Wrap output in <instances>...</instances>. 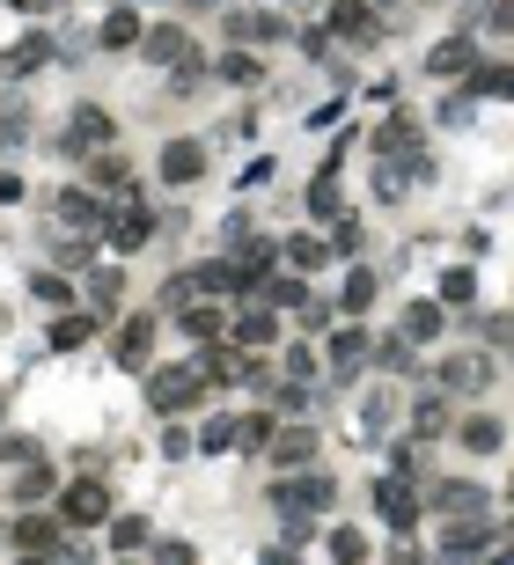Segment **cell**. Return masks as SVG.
Masks as SVG:
<instances>
[{
	"instance_id": "cell-1",
	"label": "cell",
	"mask_w": 514,
	"mask_h": 565,
	"mask_svg": "<svg viewBox=\"0 0 514 565\" xmlns=\"http://www.w3.org/2000/svg\"><path fill=\"white\" fill-rule=\"evenodd\" d=\"M198 390H206V374L198 368H155L147 374V412L155 418H176V412H192Z\"/></svg>"
},
{
	"instance_id": "cell-2",
	"label": "cell",
	"mask_w": 514,
	"mask_h": 565,
	"mask_svg": "<svg viewBox=\"0 0 514 565\" xmlns=\"http://www.w3.org/2000/svg\"><path fill=\"white\" fill-rule=\"evenodd\" d=\"M111 140H118L111 111H96V103H73V111H67V140H59L67 154H103Z\"/></svg>"
},
{
	"instance_id": "cell-3",
	"label": "cell",
	"mask_w": 514,
	"mask_h": 565,
	"mask_svg": "<svg viewBox=\"0 0 514 565\" xmlns=\"http://www.w3.org/2000/svg\"><path fill=\"white\" fill-rule=\"evenodd\" d=\"M8 537L23 558H67V515H23Z\"/></svg>"
},
{
	"instance_id": "cell-4",
	"label": "cell",
	"mask_w": 514,
	"mask_h": 565,
	"mask_svg": "<svg viewBox=\"0 0 514 565\" xmlns=\"http://www.w3.org/2000/svg\"><path fill=\"white\" fill-rule=\"evenodd\" d=\"M323 15H331V37H339V45H375V37H382L375 0H331Z\"/></svg>"
},
{
	"instance_id": "cell-5",
	"label": "cell",
	"mask_w": 514,
	"mask_h": 565,
	"mask_svg": "<svg viewBox=\"0 0 514 565\" xmlns=\"http://www.w3.org/2000/svg\"><path fill=\"white\" fill-rule=\"evenodd\" d=\"M59 515H67V529H96V521H111V485H96V477H73L67 499H59Z\"/></svg>"
},
{
	"instance_id": "cell-6",
	"label": "cell",
	"mask_w": 514,
	"mask_h": 565,
	"mask_svg": "<svg viewBox=\"0 0 514 565\" xmlns=\"http://www.w3.org/2000/svg\"><path fill=\"white\" fill-rule=\"evenodd\" d=\"M441 558H500V543H492L486 515H464V521H448V537H441Z\"/></svg>"
},
{
	"instance_id": "cell-7",
	"label": "cell",
	"mask_w": 514,
	"mask_h": 565,
	"mask_svg": "<svg viewBox=\"0 0 514 565\" xmlns=\"http://www.w3.org/2000/svg\"><path fill=\"white\" fill-rule=\"evenodd\" d=\"M147 353H155V316H125V323H118V338H111V360H118L125 374H140V368H147Z\"/></svg>"
},
{
	"instance_id": "cell-8",
	"label": "cell",
	"mask_w": 514,
	"mask_h": 565,
	"mask_svg": "<svg viewBox=\"0 0 514 565\" xmlns=\"http://www.w3.org/2000/svg\"><path fill=\"white\" fill-rule=\"evenodd\" d=\"M103 235H111V250H140L155 235V214H147L140 198H125L118 214H103Z\"/></svg>"
},
{
	"instance_id": "cell-9",
	"label": "cell",
	"mask_w": 514,
	"mask_h": 565,
	"mask_svg": "<svg viewBox=\"0 0 514 565\" xmlns=\"http://www.w3.org/2000/svg\"><path fill=\"white\" fill-rule=\"evenodd\" d=\"M375 515L390 521V529H419V492L404 485V470H397V477H382V485H375Z\"/></svg>"
},
{
	"instance_id": "cell-10",
	"label": "cell",
	"mask_w": 514,
	"mask_h": 565,
	"mask_svg": "<svg viewBox=\"0 0 514 565\" xmlns=\"http://www.w3.org/2000/svg\"><path fill=\"white\" fill-rule=\"evenodd\" d=\"M198 176H206V140H170V148H162V184L184 192V184H198Z\"/></svg>"
},
{
	"instance_id": "cell-11",
	"label": "cell",
	"mask_w": 514,
	"mask_h": 565,
	"mask_svg": "<svg viewBox=\"0 0 514 565\" xmlns=\"http://www.w3.org/2000/svg\"><path fill=\"white\" fill-rule=\"evenodd\" d=\"M434 515H441V521H464V515H486V492L470 485V477H441V485H434Z\"/></svg>"
},
{
	"instance_id": "cell-12",
	"label": "cell",
	"mask_w": 514,
	"mask_h": 565,
	"mask_svg": "<svg viewBox=\"0 0 514 565\" xmlns=\"http://www.w3.org/2000/svg\"><path fill=\"white\" fill-rule=\"evenodd\" d=\"M228 37H236V45H279L287 30H279L272 8H236V15H228Z\"/></svg>"
},
{
	"instance_id": "cell-13",
	"label": "cell",
	"mask_w": 514,
	"mask_h": 565,
	"mask_svg": "<svg viewBox=\"0 0 514 565\" xmlns=\"http://www.w3.org/2000/svg\"><path fill=\"white\" fill-rule=\"evenodd\" d=\"M265 456H272L279 470H309V463H317V434H309V426H279Z\"/></svg>"
},
{
	"instance_id": "cell-14",
	"label": "cell",
	"mask_w": 514,
	"mask_h": 565,
	"mask_svg": "<svg viewBox=\"0 0 514 565\" xmlns=\"http://www.w3.org/2000/svg\"><path fill=\"white\" fill-rule=\"evenodd\" d=\"M426 74L448 81V74H478V45L470 37H441L434 51H426Z\"/></svg>"
},
{
	"instance_id": "cell-15",
	"label": "cell",
	"mask_w": 514,
	"mask_h": 565,
	"mask_svg": "<svg viewBox=\"0 0 514 565\" xmlns=\"http://www.w3.org/2000/svg\"><path fill=\"white\" fill-rule=\"evenodd\" d=\"M52 51H59V45H52L45 30H30V37H23L15 51H0V67H8V81H30L37 67H52Z\"/></svg>"
},
{
	"instance_id": "cell-16",
	"label": "cell",
	"mask_w": 514,
	"mask_h": 565,
	"mask_svg": "<svg viewBox=\"0 0 514 565\" xmlns=\"http://www.w3.org/2000/svg\"><path fill=\"white\" fill-rule=\"evenodd\" d=\"M486 382H492V353H456V360L441 368V390H456V396L486 390Z\"/></svg>"
},
{
	"instance_id": "cell-17",
	"label": "cell",
	"mask_w": 514,
	"mask_h": 565,
	"mask_svg": "<svg viewBox=\"0 0 514 565\" xmlns=\"http://www.w3.org/2000/svg\"><path fill=\"white\" fill-rule=\"evenodd\" d=\"M96 37H103V45H111V51H140V37H147L140 8H133V0H118V8L103 15V30H96Z\"/></svg>"
},
{
	"instance_id": "cell-18",
	"label": "cell",
	"mask_w": 514,
	"mask_h": 565,
	"mask_svg": "<svg viewBox=\"0 0 514 565\" xmlns=\"http://www.w3.org/2000/svg\"><path fill=\"white\" fill-rule=\"evenodd\" d=\"M140 51L155 59V67H176V59L192 51V30H184V23H155V30L140 37Z\"/></svg>"
},
{
	"instance_id": "cell-19",
	"label": "cell",
	"mask_w": 514,
	"mask_h": 565,
	"mask_svg": "<svg viewBox=\"0 0 514 565\" xmlns=\"http://www.w3.org/2000/svg\"><path fill=\"white\" fill-rule=\"evenodd\" d=\"M214 81H228V89H258V81H265V59H258V51H220L214 59Z\"/></svg>"
},
{
	"instance_id": "cell-20",
	"label": "cell",
	"mask_w": 514,
	"mask_h": 565,
	"mask_svg": "<svg viewBox=\"0 0 514 565\" xmlns=\"http://www.w3.org/2000/svg\"><path fill=\"white\" fill-rule=\"evenodd\" d=\"M367 360V331H331V345H323V368L331 374H353Z\"/></svg>"
},
{
	"instance_id": "cell-21",
	"label": "cell",
	"mask_w": 514,
	"mask_h": 565,
	"mask_svg": "<svg viewBox=\"0 0 514 565\" xmlns=\"http://www.w3.org/2000/svg\"><path fill=\"white\" fill-rule=\"evenodd\" d=\"M456 441L470 448V456H500V441H507V426H500V418H464V426H456Z\"/></svg>"
},
{
	"instance_id": "cell-22",
	"label": "cell",
	"mask_w": 514,
	"mask_h": 565,
	"mask_svg": "<svg viewBox=\"0 0 514 565\" xmlns=\"http://www.w3.org/2000/svg\"><path fill=\"white\" fill-rule=\"evenodd\" d=\"M279 250H287V265H294V272H323L331 257H339V250L323 243V235H287Z\"/></svg>"
},
{
	"instance_id": "cell-23",
	"label": "cell",
	"mask_w": 514,
	"mask_h": 565,
	"mask_svg": "<svg viewBox=\"0 0 514 565\" xmlns=\"http://www.w3.org/2000/svg\"><path fill=\"white\" fill-rule=\"evenodd\" d=\"M96 316L103 309H89V316H52V345H59V353H81V345L96 338Z\"/></svg>"
},
{
	"instance_id": "cell-24",
	"label": "cell",
	"mask_w": 514,
	"mask_h": 565,
	"mask_svg": "<svg viewBox=\"0 0 514 565\" xmlns=\"http://www.w3.org/2000/svg\"><path fill=\"white\" fill-rule=\"evenodd\" d=\"M441 323H448V316H441V301H412V309H404V338H412V345H434Z\"/></svg>"
},
{
	"instance_id": "cell-25",
	"label": "cell",
	"mask_w": 514,
	"mask_h": 565,
	"mask_svg": "<svg viewBox=\"0 0 514 565\" xmlns=\"http://www.w3.org/2000/svg\"><path fill=\"white\" fill-rule=\"evenodd\" d=\"M59 221H73V228H96V221H103L96 192H81V184H67V192H59Z\"/></svg>"
},
{
	"instance_id": "cell-26",
	"label": "cell",
	"mask_w": 514,
	"mask_h": 565,
	"mask_svg": "<svg viewBox=\"0 0 514 565\" xmlns=\"http://www.w3.org/2000/svg\"><path fill=\"white\" fill-rule=\"evenodd\" d=\"M228 338H236V345H250V353H258V345H272V338H279V323H272L265 309H243V316H236V331H228Z\"/></svg>"
},
{
	"instance_id": "cell-27",
	"label": "cell",
	"mask_w": 514,
	"mask_h": 565,
	"mask_svg": "<svg viewBox=\"0 0 514 565\" xmlns=\"http://www.w3.org/2000/svg\"><path fill=\"white\" fill-rule=\"evenodd\" d=\"M339 206H345V198H339V162H331V170H323L317 184H309V214H317V221H331Z\"/></svg>"
},
{
	"instance_id": "cell-28",
	"label": "cell",
	"mask_w": 514,
	"mask_h": 565,
	"mask_svg": "<svg viewBox=\"0 0 514 565\" xmlns=\"http://www.w3.org/2000/svg\"><path fill=\"white\" fill-rule=\"evenodd\" d=\"M441 426H448V396H426V404H412V434H419V441H441Z\"/></svg>"
},
{
	"instance_id": "cell-29",
	"label": "cell",
	"mask_w": 514,
	"mask_h": 565,
	"mask_svg": "<svg viewBox=\"0 0 514 565\" xmlns=\"http://www.w3.org/2000/svg\"><path fill=\"white\" fill-rule=\"evenodd\" d=\"M118 295H125V272L118 265H96V272H89V301H96V309H111Z\"/></svg>"
},
{
	"instance_id": "cell-30",
	"label": "cell",
	"mask_w": 514,
	"mask_h": 565,
	"mask_svg": "<svg viewBox=\"0 0 514 565\" xmlns=\"http://www.w3.org/2000/svg\"><path fill=\"white\" fill-rule=\"evenodd\" d=\"M198 448H206V456H236V448H243V434H236V418H214V426L198 434Z\"/></svg>"
},
{
	"instance_id": "cell-31",
	"label": "cell",
	"mask_w": 514,
	"mask_h": 565,
	"mask_svg": "<svg viewBox=\"0 0 514 565\" xmlns=\"http://www.w3.org/2000/svg\"><path fill=\"white\" fill-rule=\"evenodd\" d=\"M184 338H220V309L214 301H192V309H184Z\"/></svg>"
},
{
	"instance_id": "cell-32",
	"label": "cell",
	"mask_w": 514,
	"mask_h": 565,
	"mask_svg": "<svg viewBox=\"0 0 514 565\" xmlns=\"http://www.w3.org/2000/svg\"><path fill=\"white\" fill-rule=\"evenodd\" d=\"M52 492V470H37V463H23V477H15V507H37Z\"/></svg>"
},
{
	"instance_id": "cell-33",
	"label": "cell",
	"mask_w": 514,
	"mask_h": 565,
	"mask_svg": "<svg viewBox=\"0 0 514 565\" xmlns=\"http://www.w3.org/2000/svg\"><path fill=\"white\" fill-rule=\"evenodd\" d=\"M111 551H118V558H125V551H147V521H140V515L111 521Z\"/></svg>"
},
{
	"instance_id": "cell-34",
	"label": "cell",
	"mask_w": 514,
	"mask_h": 565,
	"mask_svg": "<svg viewBox=\"0 0 514 565\" xmlns=\"http://www.w3.org/2000/svg\"><path fill=\"white\" fill-rule=\"evenodd\" d=\"M470 89H478V96L514 103V67H486V74H470Z\"/></svg>"
},
{
	"instance_id": "cell-35",
	"label": "cell",
	"mask_w": 514,
	"mask_h": 565,
	"mask_svg": "<svg viewBox=\"0 0 514 565\" xmlns=\"http://www.w3.org/2000/svg\"><path fill=\"white\" fill-rule=\"evenodd\" d=\"M30 295L52 301V309H67V295H73V287H67V265H59V272H37V279H30Z\"/></svg>"
},
{
	"instance_id": "cell-36",
	"label": "cell",
	"mask_w": 514,
	"mask_h": 565,
	"mask_svg": "<svg viewBox=\"0 0 514 565\" xmlns=\"http://www.w3.org/2000/svg\"><path fill=\"white\" fill-rule=\"evenodd\" d=\"M367 301H375V272H345V295H339V309H353V316H361Z\"/></svg>"
},
{
	"instance_id": "cell-37",
	"label": "cell",
	"mask_w": 514,
	"mask_h": 565,
	"mask_svg": "<svg viewBox=\"0 0 514 565\" xmlns=\"http://www.w3.org/2000/svg\"><path fill=\"white\" fill-rule=\"evenodd\" d=\"M331 558L361 565V558H367V537H361V529H331Z\"/></svg>"
},
{
	"instance_id": "cell-38",
	"label": "cell",
	"mask_w": 514,
	"mask_h": 565,
	"mask_svg": "<svg viewBox=\"0 0 514 565\" xmlns=\"http://www.w3.org/2000/svg\"><path fill=\"white\" fill-rule=\"evenodd\" d=\"M470 295H478V272L470 265H456L448 279H441V301H470Z\"/></svg>"
},
{
	"instance_id": "cell-39",
	"label": "cell",
	"mask_w": 514,
	"mask_h": 565,
	"mask_svg": "<svg viewBox=\"0 0 514 565\" xmlns=\"http://www.w3.org/2000/svg\"><path fill=\"white\" fill-rule=\"evenodd\" d=\"M0 463H37V441L30 434H0Z\"/></svg>"
},
{
	"instance_id": "cell-40",
	"label": "cell",
	"mask_w": 514,
	"mask_h": 565,
	"mask_svg": "<svg viewBox=\"0 0 514 565\" xmlns=\"http://www.w3.org/2000/svg\"><path fill=\"white\" fill-rule=\"evenodd\" d=\"M287 374H294V382H317V374H323V360L309 353V345H294V353H287Z\"/></svg>"
},
{
	"instance_id": "cell-41",
	"label": "cell",
	"mask_w": 514,
	"mask_h": 565,
	"mask_svg": "<svg viewBox=\"0 0 514 565\" xmlns=\"http://www.w3.org/2000/svg\"><path fill=\"white\" fill-rule=\"evenodd\" d=\"M155 558H162V565H192L198 551H192V543H184V537H162V543H155Z\"/></svg>"
},
{
	"instance_id": "cell-42",
	"label": "cell",
	"mask_w": 514,
	"mask_h": 565,
	"mask_svg": "<svg viewBox=\"0 0 514 565\" xmlns=\"http://www.w3.org/2000/svg\"><path fill=\"white\" fill-rule=\"evenodd\" d=\"M192 434H184V426H170V434H162V456H170V463H184V456H192Z\"/></svg>"
},
{
	"instance_id": "cell-43",
	"label": "cell",
	"mask_w": 514,
	"mask_h": 565,
	"mask_svg": "<svg viewBox=\"0 0 514 565\" xmlns=\"http://www.w3.org/2000/svg\"><path fill=\"white\" fill-rule=\"evenodd\" d=\"M486 345H500V353H507V345H514V316H486Z\"/></svg>"
},
{
	"instance_id": "cell-44",
	"label": "cell",
	"mask_w": 514,
	"mask_h": 565,
	"mask_svg": "<svg viewBox=\"0 0 514 565\" xmlns=\"http://www.w3.org/2000/svg\"><path fill=\"white\" fill-rule=\"evenodd\" d=\"M331 250H339V257H353V250H361V221H339V235H331Z\"/></svg>"
},
{
	"instance_id": "cell-45",
	"label": "cell",
	"mask_w": 514,
	"mask_h": 565,
	"mask_svg": "<svg viewBox=\"0 0 514 565\" xmlns=\"http://www.w3.org/2000/svg\"><path fill=\"white\" fill-rule=\"evenodd\" d=\"M272 301H279V309H301L309 295H301V279H279V287H272Z\"/></svg>"
},
{
	"instance_id": "cell-46",
	"label": "cell",
	"mask_w": 514,
	"mask_h": 565,
	"mask_svg": "<svg viewBox=\"0 0 514 565\" xmlns=\"http://www.w3.org/2000/svg\"><path fill=\"white\" fill-rule=\"evenodd\" d=\"M0 206H23V176L15 170H0Z\"/></svg>"
},
{
	"instance_id": "cell-47",
	"label": "cell",
	"mask_w": 514,
	"mask_h": 565,
	"mask_svg": "<svg viewBox=\"0 0 514 565\" xmlns=\"http://www.w3.org/2000/svg\"><path fill=\"white\" fill-rule=\"evenodd\" d=\"M0 412H8V390H0Z\"/></svg>"
},
{
	"instance_id": "cell-48",
	"label": "cell",
	"mask_w": 514,
	"mask_h": 565,
	"mask_svg": "<svg viewBox=\"0 0 514 565\" xmlns=\"http://www.w3.org/2000/svg\"><path fill=\"white\" fill-rule=\"evenodd\" d=\"M507 507H514V485H507Z\"/></svg>"
}]
</instances>
